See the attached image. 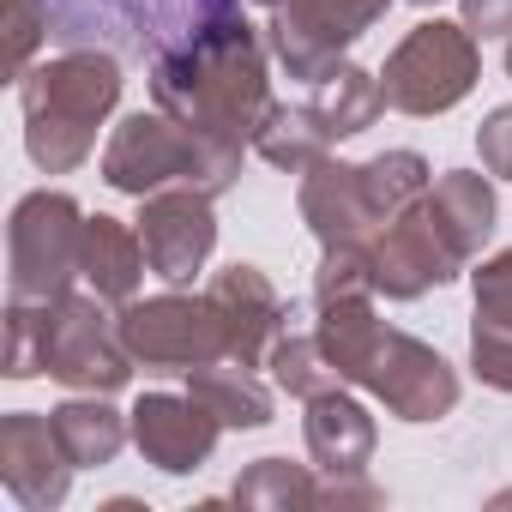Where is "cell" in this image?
Masks as SVG:
<instances>
[{"mask_svg": "<svg viewBox=\"0 0 512 512\" xmlns=\"http://www.w3.org/2000/svg\"><path fill=\"white\" fill-rule=\"evenodd\" d=\"M266 31H253L241 13H217L193 25L187 43L163 49L151 61V103L193 133L217 145H253L266 109H272V73H266Z\"/></svg>", "mask_w": 512, "mask_h": 512, "instance_id": "cell-1", "label": "cell"}, {"mask_svg": "<svg viewBox=\"0 0 512 512\" xmlns=\"http://www.w3.org/2000/svg\"><path fill=\"white\" fill-rule=\"evenodd\" d=\"M121 103V61L109 49H67L19 79L25 151L43 175H73L97 151V127Z\"/></svg>", "mask_w": 512, "mask_h": 512, "instance_id": "cell-2", "label": "cell"}, {"mask_svg": "<svg viewBox=\"0 0 512 512\" xmlns=\"http://www.w3.org/2000/svg\"><path fill=\"white\" fill-rule=\"evenodd\" d=\"M97 169L115 193H133V199H145L157 187H199L217 199L241 175V145H217L163 109H139L109 133Z\"/></svg>", "mask_w": 512, "mask_h": 512, "instance_id": "cell-3", "label": "cell"}, {"mask_svg": "<svg viewBox=\"0 0 512 512\" xmlns=\"http://www.w3.org/2000/svg\"><path fill=\"white\" fill-rule=\"evenodd\" d=\"M482 79V37L458 19H422L380 67V91H386V109L398 115H446L458 109Z\"/></svg>", "mask_w": 512, "mask_h": 512, "instance_id": "cell-4", "label": "cell"}, {"mask_svg": "<svg viewBox=\"0 0 512 512\" xmlns=\"http://www.w3.org/2000/svg\"><path fill=\"white\" fill-rule=\"evenodd\" d=\"M79 247H85V211L61 187H37L13 205L7 217V296L25 302H61L85 272H79Z\"/></svg>", "mask_w": 512, "mask_h": 512, "instance_id": "cell-5", "label": "cell"}, {"mask_svg": "<svg viewBox=\"0 0 512 512\" xmlns=\"http://www.w3.org/2000/svg\"><path fill=\"white\" fill-rule=\"evenodd\" d=\"M386 7L392 0H284L266 19V49L290 79L320 85L344 67V49L386 19Z\"/></svg>", "mask_w": 512, "mask_h": 512, "instance_id": "cell-6", "label": "cell"}, {"mask_svg": "<svg viewBox=\"0 0 512 512\" xmlns=\"http://www.w3.org/2000/svg\"><path fill=\"white\" fill-rule=\"evenodd\" d=\"M121 344L133 350V362L163 368V374H193L217 356H229V332L223 314L211 308V296H187V290H163V296H133L121 314Z\"/></svg>", "mask_w": 512, "mask_h": 512, "instance_id": "cell-7", "label": "cell"}, {"mask_svg": "<svg viewBox=\"0 0 512 512\" xmlns=\"http://www.w3.org/2000/svg\"><path fill=\"white\" fill-rule=\"evenodd\" d=\"M49 380L103 398L133 380V350L121 344V320L97 290H67L49 308Z\"/></svg>", "mask_w": 512, "mask_h": 512, "instance_id": "cell-8", "label": "cell"}, {"mask_svg": "<svg viewBox=\"0 0 512 512\" xmlns=\"http://www.w3.org/2000/svg\"><path fill=\"white\" fill-rule=\"evenodd\" d=\"M362 392H374L398 422H440V416L458 410V368L434 344L386 326L380 350H374V362L362 374Z\"/></svg>", "mask_w": 512, "mask_h": 512, "instance_id": "cell-9", "label": "cell"}, {"mask_svg": "<svg viewBox=\"0 0 512 512\" xmlns=\"http://www.w3.org/2000/svg\"><path fill=\"white\" fill-rule=\"evenodd\" d=\"M139 241H145V260L151 272L169 284V290H187L211 247H217V211H211V193L199 187H157L139 199Z\"/></svg>", "mask_w": 512, "mask_h": 512, "instance_id": "cell-10", "label": "cell"}, {"mask_svg": "<svg viewBox=\"0 0 512 512\" xmlns=\"http://www.w3.org/2000/svg\"><path fill=\"white\" fill-rule=\"evenodd\" d=\"M428 199V193H422ZM410 205L404 217H392L368 247H374V284H380V296L386 302H416V296H428V290H440V284H452L458 272H464V260H458V247L440 235V223L428 217V205Z\"/></svg>", "mask_w": 512, "mask_h": 512, "instance_id": "cell-11", "label": "cell"}, {"mask_svg": "<svg viewBox=\"0 0 512 512\" xmlns=\"http://www.w3.org/2000/svg\"><path fill=\"white\" fill-rule=\"evenodd\" d=\"M127 422H133V446L163 476H193L217 452V434H223V422L193 392H145L127 410Z\"/></svg>", "mask_w": 512, "mask_h": 512, "instance_id": "cell-12", "label": "cell"}, {"mask_svg": "<svg viewBox=\"0 0 512 512\" xmlns=\"http://www.w3.org/2000/svg\"><path fill=\"white\" fill-rule=\"evenodd\" d=\"M73 470L79 464L61 452L49 416H31V410L0 416V482L25 512H55L73 488Z\"/></svg>", "mask_w": 512, "mask_h": 512, "instance_id": "cell-13", "label": "cell"}, {"mask_svg": "<svg viewBox=\"0 0 512 512\" xmlns=\"http://www.w3.org/2000/svg\"><path fill=\"white\" fill-rule=\"evenodd\" d=\"M211 308L223 314V332H229V362H247V368H260L272 362V344L284 338V296L278 284L260 272V266H223L211 278Z\"/></svg>", "mask_w": 512, "mask_h": 512, "instance_id": "cell-14", "label": "cell"}, {"mask_svg": "<svg viewBox=\"0 0 512 512\" xmlns=\"http://www.w3.org/2000/svg\"><path fill=\"white\" fill-rule=\"evenodd\" d=\"M302 223L320 235V247H344V241H374L386 229V217L374 211L368 199V181H362V163H338V157H320L308 175H302Z\"/></svg>", "mask_w": 512, "mask_h": 512, "instance_id": "cell-15", "label": "cell"}, {"mask_svg": "<svg viewBox=\"0 0 512 512\" xmlns=\"http://www.w3.org/2000/svg\"><path fill=\"white\" fill-rule=\"evenodd\" d=\"M302 434H308V458H314L326 476H356V470H368L374 440H380V428H374L368 404H362V398H350L344 386H326V392H314V398H308Z\"/></svg>", "mask_w": 512, "mask_h": 512, "instance_id": "cell-16", "label": "cell"}, {"mask_svg": "<svg viewBox=\"0 0 512 512\" xmlns=\"http://www.w3.org/2000/svg\"><path fill=\"white\" fill-rule=\"evenodd\" d=\"M145 241H139V223H121V217H85V247H79V272H85V290H97L109 308H127L145 284Z\"/></svg>", "mask_w": 512, "mask_h": 512, "instance_id": "cell-17", "label": "cell"}, {"mask_svg": "<svg viewBox=\"0 0 512 512\" xmlns=\"http://www.w3.org/2000/svg\"><path fill=\"white\" fill-rule=\"evenodd\" d=\"M428 217L440 223V235L458 247V260L470 266L482 241L494 235V217H500V199H494V181L488 169H446L434 187H428Z\"/></svg>", "mask_w": 512, "mask_h": 512, "instance_id": "cell-18", "label": "cell"}, {"mask_svg": "<svg viewBox=\"0 0 512 512\" xmlns=\"http://www.w3.org/2000/svg\"><path fill=\"white\" fill-rule=\"evenodd\" d=\"M49 422H55L61 452H67L79 470H103V464H115L121 446L133 440V422H127L115 404H103V392H79V398L55 404Z\"/></svg>", "mask_w": 512, "mask_h": 512, "instance_id": "cell-19", "label": "cell"}, {"mask_svg": "<svg viewBox=\"0 0 512 512\" xmlns=\"http://www.w3.org/2000/svg\"><path fill=\"white\" fill-rule=\"evenodd\" d=\"M308 115L320 121V133H326L332 145H338V139H356V133H368V127L386 115L380 73H368V67L344 61L332 79H320V85H314V97H308Z\"/></svg>", "mask_w": 512, "mask_h": 512, "instance_id": "cell-20", "label": "cell"}, {"mask_svg": "<svg viewBox=\"0 0 512 512\" xmlns=\"http://www.w3.org/2000/svg\"><path fill=\"white\" fill-rule=\"evenodd\" d=\"M187 392H193L223 428H266V422H272V392H266V380H253L247 362L217 356V362H205V368L187 374Z\"/></svg>", "mask_w": 512, "mask_h": 512, "instance_id": "cell-21", "label": "cell"}, {"mask_svg": "<svg viewBox=\"0 0 512 512\" xmlns=\"http://www.w3.org/2000/svg\"><path fill=\"white\" fill-rule=\"evenodd\" d=\"M380 332H386V320L374 314V296L326 302L320 308V326H314V338H320V350H326V362L338 368L344 386H362V374H368V362L380 350Z\"/></svg>", "mask_w": 512, "mask_h": 512, "instance_id": "cell-22", "label": "cell"}, {"mask_svg": "<svg viewBox=\"0 0 512 512\" xmlns=\"http://www.w3.org/2000/svg\"><path fill=\"white\" fill-rule=\"evenodd\" d=\"M253 151H260L272 169L308 175L320 157H332V139H326V133H320V121L308 115V103H302V109L272 103V109H266V121H260V133H253Z\"/></svg>", "mask_w": 512, "mask_h": 512, "instance_id": "cell-23", "label": "cell"}, {"mask_svg": "<svg viewBox=\"0 0 512 512\" xmlns=\"http://www.w3.org/2000/svg\"><path fill=\"white\" fill-rule=\"evenodd\" d=\"M235 506L247 512H296V506H320V482L308 464H290V458H260L247 464L229 488Z\"/></svg>", "mask_w": 512, "mask_h": 512, "instance_id": "cell-24", "label": "cell"}, {"mask_svg": "<svg viewBox=\"0 0 512 512\" xmlns=\"http://www.w3.org/2000/svg\"><path fill=\"white\" fill-rule=\"evenodd\" d=\"M49 308L55 302L7 296V320H0V374H7V380L49 374Z\"/></svg>", "mask_w": 512, "mask_h": 512, "instance_id": "cell-25", "label": "cell"}, {"mask_svg": "<svg viewBox=\"0 0 512 512\" xmlns=\"http://www.w3.org/2000/svg\"><path fill=\"white\" fill-rule=\"evenodd\" d=\"M362 181H368L374 211L392 223V217H404V211L434 187V169H428V157H422V151H380V157H368V163H362Z\"/></svg>", "mask_w": 512, "mask_h": 512, "instance_id": "cell-26", "label": "cell"}, {"mask_svg": "<svg viewBox=\"0 0 512 512\" xmlns=\"http://www.w3.org/2000/svg\"><path fill=\"white\" fill-rule=\"evenodd\" d=\"M272 380H278V392H290V398H314V392H326V386H344L338 380V368L326 362V350H320V338H296V332H284L278 344H272Z\"/></svg>", "mask_w": 512, "mask_h": 512, "instance_id": "cell-27", "label": "cell"}, {"mask_svg": "<svg viewBox=\"0 0 512 512\" xmlns=\"http://www.w3.org/2000/svg\"><path fill=\"white\" fill-rule=\"evenodd\" d=\"M356 296H380V284H374V247H368V241L326 247V260H320V272H314V308H326V302H356Z\"/></svg>", "mask_w": 512, "mask_h": 512, "instance_id": "cell-28", "label": "cell"}, {"mask_svg": "<svg viewBox=\"0 0 512 512\" xmlns=\"http://www.w3.org/2000/svg\"><path fill=\"white\" fill-rule=\"evenodd\" d=\"M49 37V0H7V73L25 79L31 55Z\"/></svg>", "mask_w": 512, "mask_h": 512, "instance_id": "cell-29", "label": "cell"}, {"mask_svg": "<svg viewBox=\"0 0 512 512\" xmlns=\"http://www.w3.org/2000/svg\"><path fill=\"white\" fill-rule=\"evenodd\" d=\"M470 368H476L482 386L512 392V332L494 326V320H476L470 326Z\"/></svg>", "mask_w": 512, "mask_h": 512, "instance_id": "cell-30", "label": "cell"}, {"mask_svg": "<svg viewBox=\"0 0 512 512\" xmlns=\"http://www.w3.org/2000/svg\"><path fill=\"white\" fill-rule=\"evenodd\" d=\"M470 290H476V320L512 332V247H500L494 260H482V272H470Z\"/></svg>", "mask_w": 512, "mask_h": 512, "instance_id": "cell-31", "label": "cell"}, {"mask_svg": "<svg viewBox=\"0 0 512 512\" xmlns=\"http://www.w3.org/2000/svg\"><path fill=\"white\" fill-rule=\"evenodd\" d=\"M476 151H482V169L488 175H506L512 181V103L488 109V121L476 127Z\"/></svg>", "mask_w": 512, "mask_h": 512, "instance_id": "cell-32", "label": "cell"}, {"mask_svg": "<svg viewBox=\"0 0 512 512\" xmlns=\"http://www.w3.org/2000/svg\"><path fill=\"white\" fill-rule=\"evenodd\" d=\"M464 25L488 43V37H512V0H458Z\"/></svg>", "mask_w": 512, "mask_h": 512, "instance_id": "cell-33", "label": "cell"}, {"mask_svg": "<svg viewBox=\"0 0 512 512\" xmlns=\"http://www.w3.org/2000/svg\"><path fill=\"white\" fill-rule=\"evenodd\" d=\"M386 494L356 470V476H332V482H320V506H380Z\"/></svg>", "mask_w": 512, "mask_h": 512, "instance_id": "cell-34", "label": "cell"}, {"mask_svg": "<svg viewBox=\"0 0 512 512\" xmlns=\"http://www.w3.org/2000/svg\"><path fill=\"white\" fill-rule=\"evenodd\" d=\"M506 79H512V37H506Z\"/></svg>", "mask_w": 512, "mask_h": 512, "instance_id": "cell-35", "label": "cell"}, {"mask_svg": "<svg viewBox=\"0 0 512 512\" xmlns=\"http://www.w3.org/2000/svg\"><path fill=\"white\" fill-rule=\"evenodd\" d=\"M253 7H284V0H253Z\"/></svg>", "mask_w": 512, "mask_h": 512, "instance_id": "cell-36", "label": "cell"}, {"mask_svg": "<svg viewBox=\"0 0 512 512\" xmlns=\"http://www.w3.org/2000/svg\"><path fill=\"white\" fill-rule=\"evenodd\" d=\"M410 7H440V0H410Z\"/></svg>", "mask_w": 512, "mask_h": 512, "instance_id": "cell-37", "label": "cell"}]
</instances>
